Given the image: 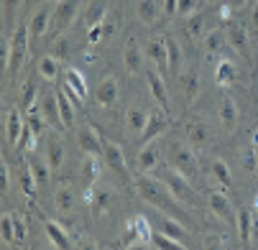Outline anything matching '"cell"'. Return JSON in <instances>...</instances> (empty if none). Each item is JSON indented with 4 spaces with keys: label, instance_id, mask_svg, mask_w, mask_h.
<instances>
[{
    "label": "cell",
    "instance_id": "obj_1",
    "mask_svg": "<svg viewBox=\"0 0 258 250\" xmlns=\"http://www.w3.org/2000/svg\"><path fill=\"white\" fill-rule=\"evenodd\" d=\"M131 184H133L136 194H138L146 204H151L156 212H164V214H169V217L179 220L181 225L195 227V220L187 214V209L181 207V202L174 199V194L166 189V184L159 182V179H154L151 174H141V171H138V176H133Z\"/></svg>",
    "mask_w": 258,
    "mask_h": 250
},
{
    "label": "cell",
    "instance_id": "obj_2",
    "mask_svg": "<svg viewBox=\"0 0 258 250\" xmlns=\"http://www.w3.org/2000/svg\"><path fill=\"white\" fill-rule=\"evenodd\" d=\"M164 156H166V166H171L174 171H179L181 176H187L189 182H200V161H197V153L189 143H184L179 138H171L166 140L164 146Z\"/></svg>",
    "mask_w": 258,
    "mask_h": 250
},
{
    "label": "cell",
    "instance_id": "obj_3",
    "mask_svg": "<svg viewBox=\"0 0 258 250\" xmlns=\"http://www.w3.org/2000/svg\"><path fill=\"white\" fill-rule=\"evenodd\" d=\"M161 182L166 184V189L174 194V199H176V202L187 204V207H200V204H202V197H200V192L195 189V184L189 182L187 176H181L179 171H174L171 166H166V169H164Z\"/></svg>",
    "mask_w": 258,
    "mask_h": 250
},
{
    "label": "cell",
    "instance_id": "obj_4",
    "mask_svg": "<svg viewBox=\"0 0 258 250\" xmlns=\"http://www.w3.org/2000/svg\"><path fill=\"white\" fill-rule=\"evenodd\" d=\"M28 41H31V36H28V26H18L11 36H8V44H6V69H8V74L16 77L23 61H26V54H28Z\"/></svg>",
    "mask_w": 258,
    "mask_h": 250
},
{
    "label": "cell",
    "instance_id": "obj_5",
    "mask_svg": "<svg viewBox=\"0 0 258 250\" xmlns=\"http://www.w3.org/2000/svg\"><path fill=\"white\" fill-rule=\"evenodd\" d=\"M184 135H187V143L195 148V151H207L212 146V128L202 120V118H189L184 123Z\"/></svg>",
    "mask_w": 258,
    "mask_h": 250
},
{
    "label": "cell",
    "instance_id": "obj_6",
    "mask_svg": "<svg viewBox=\"0 0 258 250\" xmlns=\"http://www.w3.org/2000/svg\"><path fill=\"white\" fill-rule=\"evenodd\" d=\"M102 161L113 169L118 176H123L125 182H133V174H131V169L125 163V153H123V148L118 146V143L102 138Z\"/></svg>",
    "mask_w": 258,
    "mask_h": 250
},
{
    "label": "cell",
    "instance_id": "obj_7",
    "mask_svg": "<svg viewBox=\"0 0 258 250\" xmlns=\"http://www.w3.org/2000/svg\"><path fill=\"white\" fill-rule=\"evenodd\" d=\"M151 222L146 217H133L128 220L125 225V232H123V245L125 247H133V245H151Z\"/></svg>",
    "mask_w": 258,
    "mask_h": 250
},
{
    "label": "cell",
    "instance_id": "obj_8",
    "mask_svg": "<svg viewBox=\"0 0 258 250\" xmlns=\"http://www.w3.org/2000/svg\"><path fill=\"white\" fill-rule=\"evenodd\" d=\"M202 46H205V56H210V59H233V54H235V49L228 41V33H223V31H210L205 36Z\"/></svg>",
    "mask_w": 258,
    "mask_h": 250
},
{
    "label": "cell",
    "instance_id": "obj_9",
    "mask_svg": "<svg viewBox=\"0 0 258 250\" xmlns=\"http://www.w3.org/2000/svg\"><path fill=\"white\" fill-rule=\"evenodd\" d=\"M80 8H82V0H59L56 8H54V26L59 33H64L75 18L80 16Z\"/></svg>",
    "mask_w": 258,
    "mask_h": 250
},
{
    "label": "cell",
    "instance_id": "obj_10",
    "mask_svg": "<svg viewBox=\"0 0 258 250\" xmlns=\"http://www.w3.org/2000/svg\"><path fill=\"white\" fill-rule=\"evenodd\" d=\"M77 202H80L77 189L72 187L69 182H64V184L56 187V192H54V207H56V212L61 214V217H69V214H75Z\"/></svg>",
    "mask_w": 258,
    "mask_h": 250
},
{
    "label": "cell",
    "instance_id": "obj_11",
    "mask_svg": "<svg viewBox=\"0 0 258 250\" xmlns=\"http://www.w3.org/2000/svg\"><path fill=\"white\" fill-rule=\"evenodd\" d=\"M161 146L159 143H143V148L138 151V156H136V169L141 171V174H151V171H156L159 166H161Z\"/></svg>",
    "mask_w": 258,
    "mask_h": 250
},
{
    "label": "cell",
    "instance_id": "obj_12",
    "mask_svg": "<svg viewBox=\"0 0 258 250\" xmlns=\"http://www.w3.org/2000/svg\"><path fill=\"white\" fill-rule=\"evenodd\" d=\"M169 128V110H151L149 113V123H146V130L141 133V140L143 143H151L156 138H161Z\"/></svg>",
    "mask_w": 258,
    "mask_h": 250
},
{
    "label": "cell",
    "instance_id": "obj_13",
    "mask_svg": "<svg viewBox=\"0 0 258 250\" xmlns=\"http://www.w3.org/2000/svg\"><path fill=\"white\" fill-rule=\"evenodd\" d=\"M77 143L85 156H92V158H102V135L92 128V125H82L80 133H77Z\"/></svg>",
    "mask_w": 258,
    "mask_h": 250
},
{
    "label": "cell",
    "instance_id": "obj_14",
    "mask_svg": "<svg viewBox=\"0 0 258 250\" xmlns=\"http://www.w3.org/2000/svg\"><path fill=\"white\" fill-rule=\"evenodd\" d=\"M217 120H220V125H223L228 133L230 130H235V125H238V105H235V100L230 97V95H220L217 97Z\"/></svg>",
    "mask_w": 258,
    "mask_h": 250
},
{
    "label": "cell",
    "instance_id": "obj_15",
    "mask_svg": "<svg viewBox=\"0 0 258 250\" xmlns=\"http://www.w3.org/2000/svg\"><path fill=\"white\" fill-rule=\"evenodd\" d=\"M207 204H210V212L215 214V217H220L223 222H233L235 225V209H233V202L228 199L225 192H210Z\"/></svg>",
    "mask_w": 258,
    "mask_h": 250
},
{
    "label": "cell",
    "instance_id": "obj_16",
    "mask_svg": "<svg viewBox=\"0 0 258 250\" xmlns=\"http://www.w3.org/2000/svg\"><path fill=\"white\" fill-rule=\"evenodd\" d=\"M39 110H41V115L46 118V123L49 125H54V128H61L64 125V120H61V113H59V100H56V92H39Z\"/></svg>",
    "mask_w": 258,
    "mask_h": 250
},
{
    "label": "cell",
    "instance_id": "obj_17",
    "mask_svg": "<svg viewBox=\"0 0 258 250\" xmlns=\"http://www.w3.org/2000/svg\"><path fill=\"white\" fill-rule=\"evenodd\" d=\"M225 33H228V41H230V46L235 49V54L248 56V51H250V39H248L245 26H243V23H238V21H228Z\"/></svg>",
    "mask_w": 258,
    "mask_h": 250
},
{
    "label": "cell",
    "instance_id": "obj_18",
    "mask_svg": "<svg viewBox=\"0 0 258 250\" xmlns=\"http://www.w3.org/2000/svg\"><path fill=\"white\" fill-rule=\"evenodd\" d=\"M44 158L49 161L51 171H59L64 166V158H67V148H64V143L56 133H49L46 143H44Z\"/></svg>",
    "mask_w": 258,
    "mask_h": 250
},
{
    "label": "cell",
    "instance_id": "obj_19",
    "mask_svg": "<svg viewBox=\"0 0 258 250\" xmlns=\"http://www.w3.org/2000/svg\"><path fill=\"white\" fill-rule=\"evenodd\" d=\"M143 54H146V59H149L161 74H166L169 71V56H166V41L164 39H151L149 44L143 46Z\"/></svg>",
    "mask_w": 258,
    "mask_h": 250
},
{
    "label": "cell",
    "instance_id": "obj_20",
    "mask_svg": "<svg viewBox=\"0 0 258 250\" xmlns=\"http://www.w3.org/2000/svg\"><path fill=\"white\" fill-rule=\"evenodd\" d=\"M51 21H54V13L49 11V8H39V11H33L31 13V18H28V36H31V41H36V39H41V36H46V31H49V26H51Z\"/></svg>",
    "mask_w": 258,
    "mask_h": 250
},
{
    "label": "cell",
    "instance_id": "obj_21",
    "mask_svg": "<svg viewBox=\"0 0 258 250\" xmlns=\"http://www.w3.org/2000/svg\"><path fill=\"white\" fill-rule=\"evenodd\" d=\"M26 128V113L21 107H11L8 110V118H6V138L11 146H18L21 143V133Z\"/></svg>",
    "mask_w": 258,
    "mask_h": 250
},
{
    "label": "cell",
    "instance_id": "obj_22",
    "mask_svg": "<svg viewBox=\"0 0 258 250\" xmlns=\"http://www.w3.org/2000/svg\"><path fill=\"white\" fill-rule=\"evenodd\" d=\"M87 204L92 209V217H100V214H105L110 209V204H113V192L107 187H92L87 192Z\"/></svg>",
    "mask_w": 258,
    "mask_h": 250
},
{
    "label": "cell",
    "instance_id": "obj_23",
    "mask_svg": "<svg viewBox=\"0 0 258 250\" xmlns=\"http://www.w3.org/2000/svg\"><path fill=\"white\" fill-rule=\"evenodd\" d=\"M118 97H120V87H118L115 77H105L95 90V100H97L100 107H113L118 102Z\"/></svg>",
    "mask_w": 258,
    "mask_h": 250
},
{
    "label": "cell",
    "instance_id": "obj_24",
    "mask_svg": "<svg viewBox=\"0 0 258 250\" xmlns=\"http://www.w3.org/2000/svg\"><path fill=\"white\" fill-rule=\"evenodd\" d=\"M146 77H149V87H151V95H154V100L164 107V110H169L171 107V102H169V90H166V85H164V74L159 69H146Z\"/></svg>",
    "mask_w": 258,
    "mask_h": 250
},
{
    "label": "cell",
    "instance_id": "obj_25",
    "mask_svg": "<svg viewBox=\"0 0 258 250\" xmlns=\"http://www.w3.org/2000/svg\"><path fill=\"white\" fill-rule=\"evenodd\" d=\"M215 82L217 87H230L238 82V64L233 59H217L215 64Z\"/></svg>",
    "mask_w": 258,
    "mask_h": 250
},
{
    "label": "cell",
    "instance_id": "obj_26",
    "mask_svg": "<svg viewBox=\"0 0 258 250\" xmlns=\"http://www.w3.org/2000/svg\"><path fill=\"white\" fill-rule=\"evenodd\" d=\"M156 230H161L164 235H169V237H174V240H179V242H184V245H187V240H189V235L184 232V225H181L179 220L169 217V214H164V212H159Z\"/></svg>",
    "mask_w": 258,
    "mask_h": 250
},
{
    "label": "cell",
    "instance_id": "obj_27",
    "mask_svg": "<svg viewBox=\"0 0 258 250\" xmlns=\"http://www.w3.org/2000/svg\"><path fill=\"white\" fill-rule=\"evenodd\" d=\"M179 90L184 95V102L192 105L200 95V77H197V69H187L179 74Z\"/></svg>",
    "mask_w": 258,
    "mask_h": 250
},
{
    "label": "cell",
    "instance_id": "obj_28",
    "mask_svg": "<svg viewBox=\"0 0 258 250\" xmlns=\"http://www.w3.org/2000/svg\"><path fill=\"white\" fill-rule=\"evenodd\" d=\"M44 227H46V235H49V240H51V245H54V247H59V250H69V247H75V242H72L69 232H67L59 222H54V220H44Z\"/></svg>",
    "mask_w": 258,
    "mask_h": 250
},
{
    "label": "cell",
    "instance_id": "obj_29",
    "mask_svg": "<svg viewBox=\"0 0 258 250\" xmlns=\"http://www.w3.org/2000/svg\"><path fill=\"white\" fill-rule=\"evenodd\" d=\"M18 184H21V192L33 199L36 197V189H39V182H36V176L28 166V158H21V166H18Z\"/></svg>",
    "mask_w": 258,
    "mask_h": 250
},
{
    "label": "cell",
    "instance_id": "obj_30",
    "mask_svg": "<svg viewBox=\"0 0 258 250\" xmlns=\"http://www.w3.org/2000/svg\"><path fill=\"white\" fill-rule=\"evenodd\" d=\"M210 176H212V182L217 187L233 189V174H230V169H228V163L223 158H212L210 161Z\"/></svg>",
    "mask_w": 258,
    "mask_h": 250
},
{
    "label": "cell",
    "instance_id": "obj_31",
    "mask_svg": "<svg viewBox=\"0 0 258 250\" xmlns=\"http://www.w3.org/2000/svg\"><path fill=\"white\" fill-rule=\"evenodd\" d=\"M235 230H238V237L243 245H250V237H253V214L250 209L240 207L235 212Z\"/></svg>",
    "mask_w": 258,
    "mask_h": 250
},
{
    "label": "cell",
    "instance_id": "obj_32",
    "mask_svg": "<svg viewBox=\"0 0 258 250\" xmlns=\"http://www.w3.org/2000/svg\"><path fill=\"white\" fill-rule=\"evenodd\" d=\"M64 85L75 92L82 102L87 100V82H85V74L80 69H75V66H69L67 71H64Z\"/></svg>",
    "mask_w": 258,
    "mask_h": 250
},
{
    "label": "cell",
    "instance_id": "obj_33",
    "mask_svg": "<svg viewBox=\"0 0 258 250\" xmlns=\"http://www.w3.org/2000/svg\"><path fill=\"white\" fill-rule=\"evenodd\" d=\"M136 16L143 26H154L159 21V3L156 0H136Z\"/></svg>",
    "mask_w": 258,
    "mask_h": 250
},
{
    "label": "cell",
    "instance_id": "obj_34",
    "mask_svg": "<svg viewBox=\"0 0 258 250\" xmlns=\"http://www.w3.org/2000/svg\"><path fill=\"white\" fill-rule=\"evenodd\" d=\"M143 59H146V54H143L136 44H131V46L125 49V54H123V64H125V69H128V74H141V71L146 69Z\"/></svg>",
    "mask_w": 258,
    "mask_h": 250
},
{
    "label": "cell",
    "instance_id": "obj_35",
    "mask_svg": "<svg viewBox=\"0 0 258 250\" xmlns=\"http://www.w3.org/2000/svg\"><path fill=\"white\" fill-rule=\"evenodd\" d=\"M125 123H128V130H131L133 135H141V133L146 130V123H149V113H143L141 107H128Z\"/></svg>",
    "mask_w": 258,
    "mask_h": 250
},
{
    "label": "cell",
    "instance_id": "obj_36",
    "mask_svg": "<svg viewBox=\"0 0 258 250\" xmlns=\"http://www.w3.org/2000/svg\"><path fill=\"white\" fill-rule=\"evenodd\" d=\"M56 100H59V113H61L64 128H69L72 123H75V107H77V105H75V100L64 92V87L56 90Z\"/></svg>",
    "mask_w": 258,
    "mask_h": 250
},
{
    "label": "cell",
    "instance_id": "obj_37",
    "mask_svg": "<svg viewBox=\"0 0 258 250\" xmlns=\"http://www.w3.org/2000/svg\"><path fill=\"white\" fill-rule=\"evenodd\" d=\"M164 41H166V56H169V71H176L181 69V61H184V54H181V46L179 41L174 39V36H164Z\"/></svg>",
    "mask_w": 258,
    "mask_h": 250
},
{
    "label": "cell",
    "instance_id": "obj_38",
    "mask_svg": "<svg viewBox=\"0 0 258 250\" xmlns=\"http://www.w3.org/2000/svg\"><path fill=\"white\" fill-rule=\"evenodd\" d=\"M59 71H61V66H59V59H56L54 54L39 59V74H41V79L54 82V79L59 77Z\"/></svg>",
    "mask_w": 258,
    "mask_h": 250
},
{
    "label": "cell",
    "instance_id": "obj_39",
    "mask_svg": "<svg viewBox=\"0 0 258 250\" xmlns=\"http://www.w3.org/2000/svg\"><path fill=\"white\" fill-rule=\"evenodd\" d=\"M28 166H31V171H33V176H36V182H39V187L49 182L51 166H49V161H46V158H39L36 153H31V156H28Z\"/></svg>",
    "mask_w": 258,
    "mask_h": 250
},
{
    "label": "cell",
    "instance_id": "obj_40",
    "mask_svg": "<svg viewBox=\"0 0 258 250\" xmlns=\"http://www.w3.org/2000/svg\"><path fill=\"white\" fill-rule=\"evenodd\" d=\"M36 105H39V90H36L33 82H26L23 90H21V95H18V107H21L23 113H28L31 107H36Z\"/></svg>",
    "mask_w": 258,
    "mask_h": 250
},
{
    "label": "cell",
    "instance_id": "obj_41",
    "mask_svg": "<svg viewBox=\"0 0 258 250\" xmlns=\"http://www.w3.org/2000/svg\"><path fill=\"white\" fill-rule=\"evenodd\" d=\"M107 0H92L90 3V8H87V13H85V18H87V26H97V23H102L105 18H107Z\"/></svg>",
    "mask_w": 258,
    "mask_h": 250
},
{
    "label": "cell",
    "instance_id": "obj_42",
    "mask_svg": "<svg viewBox=\"0 0 258 250\" xmlns=\"http://www.w3.org/2000/svg\"><path fill=\"white\" fill-rule=\"evenodd\" d=\"M0 237H3V245L11 247V245H18L16 242V225H13V214L6 212L3 217H0Z\"/></svg>",
    "mask_w": 258,
    "mask_h": 250
},
{
    "label": "cell",
    "instance_id": "obj_43",
    "mask_svg": "<svg viewBox=\"0 0 258 250\" xmlns=\"http://www.w3.org/2000/svg\"><path fill=\"white\" fill-rule=\"evenodd\" d=\"M184 31H187V36L192 41L197 39H205V16H189V18H184Z\"/></svg>",
    "mask_w": 258,
    "mask_h": 250
},
{
    "label": "cell",
    "instance_id": "obj_44",
    "mask_svg": "<svg viewBox=\"0 0 258 250\" xmlns=\"http://www.w3.org/2000/svg\"><path fill=\"white\" fill-rule=\"evenodd\" d=\"M21 8V0H3V16H6V36L13 33V23Z\"/></svg>",
    "mask_w": 258,
    "mask_h": 250
},
{
    "label": "cell",
    "instance_id": "obj_45",
    "mask_svg": "<svg viewBox=\"0 0 258 250\" xmlns=\"http://www.w3.org/2000/svg\"><path fill=\"white\" fill-rule=\"evenodd\" d=\"M151 247L169 250V247H187V245L179 242V240H174V237H169V235H164L161 230H154V235H151Z\"/></svg>",
    "mask_w": 258,
    "mask_h": 250
},
{
    "label": "cell",
    "instance_id": "obj_46",
    "mask_svg": "<svg viewBox=\"0 0 258 250\" xmlns=\"http://www.w3.org/2000/svg\"><path fill=\"white\" fill-rule=\"evenodd\" d=\"M197 8H200V0H176V16H181V18L195 16Z\"/></svg>",
    "mask_w": 258,
    "mask_h": 250
},
{
    "label": "cell",
    "instance_id": "obj_47",
    "mask_svg": "<svg viewBox=\"0 0 258 250\" xmlns=\"http://www.w3.org/2000/svg\"><path fill=\"white\" fill-rule=\"evenodd\" d=\"M51 54H54L56 59H69V41L64 39L61 33H59V39H56L54 46H51Z\"/></svg>",
    "mask_w": 258,
    "mask_h": 250
},
{
    "label": "cell",
    "instance_id": "obj_48",
    "mask_svg": "<svg viewBox=\"0 0 258 250\" xmlns=\"http://www.w3.org/2000/svg\"><path fill=\"white\" fill-rule=\"evenodd\" d=\"M243 169H245V171H250V174H255V171H258V156H255L253 143H250V148L243 153Z\"/></svg>",
    "mask_w": 258,
    "mask_h": 250
},
{
    "label": "cell",
    "instance_id": "obj_49",
    "mask_svg": "<svg viewBox=\"0 0 258 250\" xmlns=\"http://www.w3.org/2000/svg\"><path fill=\"white\" fill-rule=\"evenodd\" d=\"M102 23H105V21H102ZM102 23H97V26H90V31H87V41H90L92 46H95L100 39H105V26H102Z\"/></svg>",
    "mask_w": 258,
    "mask_h": 250
},
{
    "label": "cell",
    "instance_id": "obj_50",
    "mask_svg": "<svg viewBox=\"0 0 258 250\" xmlns=\"http://www.w3.org/2000/svg\"><path fill=\"white\" fill-rule=\"evenodd\" d=\"M13 225H16V242L23 245V240H26V220H23V217H16V214H13Z\"/></svg>",
    "mask_w": 258,
    "mask_h": 250
},
{
    "label": "cell",
    "instance_id": "obj_51",
    "mask_svg": "<svg viewBox=\"0 0 258 250\" xmlns=\"http://www.w3.org/2000/svg\"><path fill=\"white\" fill-rule=\"evenodd\" d=\"M8 187H11V166L8 161H3V192H8Z\"/></svg>",
    "mask_w": 258,
    "mask_h": 250
},
{
    "label": "cell",
    "instance_id": "obj_52",
    "mask_svg": "<svg viewBox=\"0 0 258 250\" xmlns=\"http://www.w3.org/2000/svg\"><path fill=\"white\" fill-rule=\"evenodd\" d=\"M164 13H166V16H176V0H166Z\"/></svg>",
    "mask_w": 258,
    "mask_h": 250
},
{
    "label": "cell",
    "instance_id": "obj_53",
    "mask_svg": "<svg viewBox=\"0 0 258 250\" xmlns=\"http://www.w3.org/2000/svg\"><path fill=\"white\" fill-rule=\"evenodd\" d=\"M228 3H230V8H233V11H243V8L250 3V0H228Z\"/></svg>",
    "mask_w": 258,
    "mask_h": 250
},
{
    "label": "cell",
    "instance_id": "obj_54",
    "mask_svg": "<svg viewBox=\"0 0 258 250\" xmlns=\"http://www.w3.org/2000/svg\"><path fill=\"white\" fill-rule=\"evenodd\" d=\"M250 18H253V26L258 28V0H255V6H253V13H250Z\"/></svg>",
    "mask_w": 258,
    "mask_h": 250
},
{
    "label": "cell",
    "instance_id": "obj_55",
    "mask_svg": "<svg viewBox=\"0 0 258 250\" xmlns=\"http://www.w3.org/2000/svg\"><path fill=\"white\" fill-rule=\"evenodd\" d=\"M255 214H258V197H255Z\"/></svg>",
    "mask_w": 258,
    "mask_h": 250
},
{
    "label": "cell",
    "instance_id": "obj_56",
    "mask_svg": "<svg viewBox=\"0 0 258 250\" xmlns=\"http://www.w3.org/2000/svg\"><path fill=\"white\" fill-rule=\"evenodd\" d=\"M207 3H217V0H207Z\"/></svg>",
    "mask_w": 258,
    "mask_h": 250
},
{
    "label": "cell",
    "instance_id": "obj_57",
    "mask_svg": "<svg viewBox=\"0 0 258 250\" xmlns=\"http://www.w3.org/2000/svg\"><path fill=\"white\" fill-rule=\"evenodd\" d=\"M250 3H253V0H250Z\"/></svg>",
    "mask_w": 258,
    "mask_h": 250
}]
</instances>
